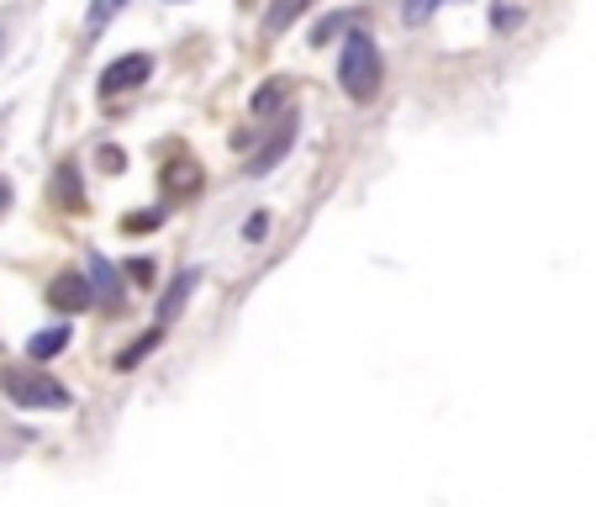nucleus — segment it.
I'll use <instances>...</instances> for the list:
<instances>
[{"label":"nucleus","mask_w":596,"mask_h":507,"mask_svg":"<svg viewBox=\"0 0 596 507\" xmlns=\"http://www.w3.org/2000/svg\"><path fill=\"white\" fill-rule=\"evenodd\" d=\"M381 80H385V64H381L375 38H370V32H349V38H343V53H338V85L354 101H375Z\"/></svg>","instance_id":"obj_1"},{"label":"nucleus","mask_w":596,"mask_h":507,"mask_svg":"<svg viewBox=\"0 0 596 507\" xmlns=\"http://www.w3.org/2000/svg\"><path fill=\"white\" fill-rule=\"evenodd\" d=\"M0 391L17 402V408H70V391L53 387L49 376H26V370H6Z\"/></svg>","instance_id":"obj_2"},{"label":"nucleus","mask_w":596,"mask_h":507,"mask_svg":"<svg viewBox=\"0 0 596 507\" xmlns=\"http://www.w3.org/2000/svg\"><path fill=\"white\" fill-rule=\"evenodd\" d=\"M148 74H153V59L148 53H121V59H111L100 70V96H127V91L148 85Z\"/></svg>","instance_id":"obj_3"},{"label":"nucleus","mask_w":596,"mask_h":507,"mask_svg":"<svg viewBox=\"0 0 596 507\" xmlns=\"http://www.w3.org/2000/svg\"><path fill=\"white\" fill-rule=\"evenodd\" d=\"M49 302L58 307V313H85V307L96 302V286H91V275L64 270V275H53L49 281Z\"/></svg>","instance_id":"obj_4"},{"label":"nucleus","mask_w":596,"mask_h":507,"mask_svg":"<svg viewBox=\"0 0 596 507\" xmlns=\"http://www.w3.org/2000/svg\"><path fill=\"white\" fill-rule=\"evenodd\" d=\"M290 144H296V117H286L280 127H275V133H269V144H264L259 154L248 159V169H243V175H254V180H259V175H269V169H275L290 154Z\"/></svg>","instance_id":"obj_5"},{"label":"nucleus","mask_w":596,"mask_h":507,"mask_svg":"<svg viewBox=\"0 0 596 507\" xmlns=\"http://www.w3.org/2000/svg\"><path fill=\"white\" fill-rule=\"evenodd\" d=\"M70 323H53V328H38V334L26 338V355L32 360H58L64 349H70Z\"/></svg>","instance_id":"obj_6"},{"label":"nucleus","mask_w":596,"mask_h":507,"mask_svg":"<svg viewBox=\"0 0 596 507\" xmlns=\"http://www.w3.org/2000/svg\"><path fill=\"white\" fill-rule=\"evenodd\" d=\"M85 275H91V286H96L100 302H111V307H117V302H121V275L100 260L96 249H91V260H85Z\"/></svg>","instance_id":"obj_7"},{"label":"nucleus","mask_w":596,"mask_h":507,"mask_svg":"<svg viewBox=\"0 0 596 507\" xmlns=\"http://www.w3.org/2000/svg\"><path fill=\"white\" fill-rule=\"evenodd\" d=\"M307 6H311V0H269V11H264V32H269V38H280V32H286V27L296 22Z\"/></svg>","instance_id":"obj_8"},{"label":"nucleus","mask_w":596,"mask_h":507,"mask_svg":"<svg viewBox=\"0 0 596 507\" xmlns=\"http://www.w3.org/2000/svg\"><path fill=\"white\" fill-rule=\"evenodd\" d=\"M195 281H201V270H185L174 286H169V296L159 302V323H169V317H180V307H185V296L195 291Z\"/></svg>","instance_id":"obj_9"},{"label":"nucleus","mask_w":596,"mask_h":507,"mask_svg":"<svg viewBox=\"0 0 596 507\" xmlns=\"http://www.w3.org/2000/svg\"><path fill=\"white\" fill-rule=\"evenodd\" d=\"M286 101H290V80H269L264 91H254L248 106H254V117H269V112H280Z\"/></svg>","instance_id":"obj_10"},{"label":"nucleus","mask_w":596,"mask_h":507,"mask_svg":"<svg viewBox=\"0 0 596 507\" xmlns=\"http://www.w3.org/2000/svg\"><path fill=\"white\" fill-rule=\"evenodd\" d=\"M121 11H127V0H91V11H85V32L96 38V32H106V27L117 22Z\"/></svg>","instance_id":"obj_11"},{"label":"nucleus","mask_w":596,"mask_h":507,"mask_svg":"<svg viewBox=\"0 0 596 507\" xmlns=\"http://www.w3.org/2000/svg\"><path fill=\"white\" fill-rule=\"evenodd\" d=\"M159 338H164V323H159V328H148V334H143V344H132V349H121V355H117V370H132V365L143 360V355H153V349H159Z\"/></svg>","instance_id":"obj_12"},{"label":"nucleus","mask_w":596,"mask_h":507,"mask_svg":"<svg viewBox=\"0 0 596 507\" xmlns=\"http://www.w3.org/2000/svg\"><path fill=\"white\" fill-rule=\"evenodd\" d=\"M444 6H449V0H406V6H402V22L406 27H423L433 11H444Z\"/></svg>","instance_id":"obj_13"},{"label":"nucleus","mask_w":596,"mask_h":507,"mask_svg":"<svg viewBox=\"0 0 596 507\" xmlns=\"http://www.w3.org/2000/svg\"><path fill=\"white\" fill-rule=\"evenodd\" d=\"M58 201H64L70 212H79V169L74 165L58 169Z\"/></svg>","instance_id":"obj_14"},{"label":"nucleus","mask_w":596,"mask_h":507,"mask_svg":"<svg viewBox=\"0 0 596 507\" xmlns=\"http://www.w3.org/2000/svg\"><path fill=\"white\" fill-rule=\"evenodd\" d=\"M159 222H164V212H143V218H127L121 228H127V233H153Z\"/></svg>","instance_id":"obj_15"},{"label":"nucleus","mask_w":596,"mask_h":507,"mask_svg":"<svg viewBox=\"0 0 596 507\" xmlns=\"http://www.w3.org/2000/svg\"><path fill=\"white\" fill-rule=\"evenodd\" d=\"M349 27V17H328V22H317V32H311V43H328L333 32H343Z\"/></svg>","instance_id":"obj_16"},{"label":"nucleus","mask_w":596,"mask_h":507,"mask_svg":"<svg viewBox=\"0 0 596 507\" xmlns=\"http://www.w3.org/2000/svg\"><path fill=\"white\" fill-rule=\"evenodd\" d=\"M491 22H497V32H507V27L523 22V11H512V6H497V11H491Z\"/></svg>","instance_id":"obj_17"},{"label":"nucleus","mask_w":596,"mask_h":507,"mask_svg":"<svg viewBox=\"0 0 596 507\" xmlns=\"http://www.w3.org/2000/svg\"><path fill=\"white\" fill-rule=\"evenodd\" d=\"M264 233H269V218H264V212H254V218L243 222V239H248V243L264 239Z\"/></svg>","instance_id":"obj_18"},{"label":"nucleus","mask_w":596,"mask_h":507,"mask_svg":"<svg viewBox=\"0 0 596 507\" xmlns=\"http://www.w3.org/2000/svg\"><path fill=\"white\" fill-rule=\"evenodd\" d=\"M100 165H106V175H121V154L117 148H100Z\"/></svg>","instance_id":"obj_19"},{"label":"nucleus","mask_w":596,"mask_h":507,"mask_svg":"<svg viewBox=\"0 0 596 507\" xmlns=\"http://www.w3.org/2000/svg\"><path fill=\"white\" fill-rule=\"evenodd\" d=\"M6 207H11V186L0 180V212H6Z\"/></svg>","instance_id":"obj_20"},{"label":"nucleus","mask_w":596,"mask_h":507,"mask_svg":"<svg viewBox=\"0 0 596 507\" xmlns=\"http://www.w3.org/2000/svg\"><path fill=\"white\" fill-rule=\"evenodd\" d=\"M0 53H6V32H0Z\"/></svg>","instance_id":"obj_21"},{"label":"nucleus","mask_w":596,"mask_h":507,"mask_svg":"<svg viewBox=\"0 0 596 507\" xmlns=\"http://www.w3.org/2000/svg\"><path fill=\"white\" fill-rule=\"evenodd\" d=\"M174 6H185V0H174Z\"/></svg>","instance_id":"obj_22"}]
</instances>
